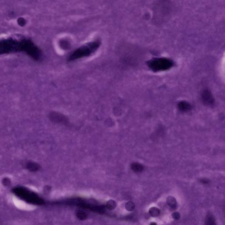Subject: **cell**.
I'll return each mask as SVG.
<instances>
[{
    "label": "cell",
    "instance_id": "5",
    "mask_svg": "<svg viewBox=\"0 0 225 225\" xmlns=\"http://www.w3.org/2000/svg\"><path fill=\"white\" fill-rule=\"evenodd\" d=\"M50 118L55 122L66 124L68 122L67 118L65 116L59 114L58 112H54L50 115Z\"/></svg>",
    "mask_w": 225,
    "mask_h": 225
},
{
    "label": "cell",
    "instance_id": "9",
    "mask_svg": "<svg viewBox=\"0 0 225 225\" xmlns=\"http://www.w3.org/2000/svg\"><path fill=\"white\" fill-rule=\"evenodd\" d=\"M166 201L168 205L172 209H175L177 207V202L175 198L173 196H168L166 200Z\"/></svg>",
    "mask_w": 225,
    "mask_h": 225
},
{
    "label": "cell",
    "instance_id": "4",
    "mask_svg": "<svg viewBox=\"0 0 225 225\" xmlns=\"http://www.w3.org/2000/svg\"><path fill=\"white\" fill-rule=\"evenodd\" d=\"M148 65L154 71H161L171 68L173 65V63L170 59L161 58L155 59L149 61Z\"/></svg>",
    "mask_w": 225,
    "mask_h": 225
},
{
    "label": "cell",
    "instance_id": "10",
    "mask_svg": "<svg viewBox=\"0 0 225 225\" xmlns=\"http://www.w3.org/2000/svg\"><path fill=\"white\" fill-rule=\"evenodd\" d=\"M131 168L136 173H141L144 169V167L142 164L138 163H134L131 165Z\"/></svg>",
    "mask_w": 225,
    "mask_h": 225
},
{
    "label": "cell",
    "instance_id": "2",
    "mask_svg": "<svg viewBox=\"0 0 225 225\" xmlns=\"http://www.w3.org/2000/svg\"><path fill=\"white\" fill-rule=\"evenodd\" d=\"M12 192L17 198L28 204L34 205L45 204L44 200L38 194L24 187H15L12 189Z\"/></svg>",
    "mask_w": 225,
    "mask_h": 225
},
{
    "label": "cell",
    "instance_id": "11",
    "mask_svg": "<svg viewBox=\"0 0 225 225\" xmlns=\"http://www.w3.org/2000/svg\"><path fill=\"white\" fill-rule=\"evenodd\" d=\"M206 225H214L215 224V219L212 215L208 214L205 219Z\"/></svg>",
    "mask_w": 225,
    "mask_h": 225
},
{
    "label": "cell",
    "instance_id": "14",
    "mask_svg": "<svg viewBox=\"0 0 225 225\" xmlns=\"http://www.w3.org/2000/svg\"><path fill=\"white\" fill-rule=\"evenodd\" d=\"M77 216L79 219L82 220L86 219L87 218V214L82 211L78 212L77 213Z\"/></svg>",
    "mask_w": 225,
    "mask_h": 225
},
{
    "label": "cell",
    "instance_id": "6",
    "mask_svg": "<svg viewBox=\"0 0 225 225\" xmlns=\"http://www.w3.org/2000/svg\"><path fill=\"white\" fill-rule=\"evenodd\" d=\"M202 98L204 103L207 105L212 106L214 103V99L209 91L205 90L203 92Z\"/></svg>",
    "mask_w": 225,
    "mask_h": 225
},
{
    "label": "cell",
    "instance_id": "1",
    "mask_svg": "<svg viewBox=\"0 0 225 225\" xmlns=\"http://www.w3.org/2000/svg\"><path fill=\"white\" fill-rule=\"evenodd\" d=\"M173 11V6L168 0H159L154 7V22L161 24L170 18Z\"/></svg>",
    "mask_w": 225,
    "mask_h": 225
},
{
    "label": "cell",
    "instance_id": "18",
    "mask_svg": "<svg viewBox=\"0 0 225 225\" xmlns=\"http://www.w3.org/2000/svg\"><path fill=\"white\" fill-rule=\"evenodd\" d=\"M150 225H157V223L155 222H152V223H150Z\"/></svg>",
    "mask_w": 225,
    "mask_h": 225
},
{
    "label": "cell",
    "instance_id": "16",
    "mask_svg": "<svg viewBox=\"0 0 225 225\" xmlns=\"http://www.w3.org/2000/svg\"><path fill=\"white\" fill-rule=\"evenodd\" d=\"M172 217L174 219L178 220L180 218V214L178 212H175L172 214Z\"/></svg>",
    "mask_w": 225,
    "mask_h": 225
},
{
    "label": "cell",
    "instance_id": "15",
    "mask_svg": "<svg viewBox=\"0 0 225 225\" xmlns=\"http://www.w3.org/2000/svg\"><path fill=\"white\" fill-rule=\"evenodd\" d=\"M135 208V204L131 201L127 202L125 205V208L128 211H130V212L133 211Z\"/></svg>",
    "mask_w": 225,
    "mask_h": 225
},
{
    "label": "cell",
    "instance_id": "8",
    "mask_svg": "<svg viewBox=\"0 0 225 225\" xmlns=\"http://www.w3.org/2000/svg\"><path fill=\"white\" fill-rule=\"evenodd\" d=\"M178 108L182 112H187L190 110L191 106L186 101H182L178 104Z\"/></svg>",
    "mask_w": 225,
    "mask_h": 225
},
{
    "label": "cell",
    "instance_id": "17",
    "mask_svg": "<svg viewBox=\"0 0 225 225\" xmlns=\"http://www.w3.org/2000/svg\"><path fill=\"white\" fill-rule=\"evenodd\" d=\"M200 182L202 184H207L210 182V180L208 179H203L200 180Z\"/></svg>",
    "mask_w": 225,
    "mask_h": 225
},
{
    "label": "cell",
    "instance_id": "12",
    "mask_svg": "<svg viewBox=\"0 0 225 225\" xmlns=\"http://www.w3.org/2000/svg\"><path fill=\"white\" fill-rule=\"evenodd\" d=\"M149 212L152 217H157L160 215V210L157 208L152 207L150 209Z\"/></svg>",
    "mask_w": 225,
    "mask_h": 225
},
{
    "label": "cell",
    "instance_id": "13",
    "mask_svg": "<svg viewBox=\"0 0 225 225\" xmlns=\"http://www.w3.org/2000/svg\"><path fill=\"white\" fill-rule=\"evenodd\" d=\"M116 203L113 200H110L106 204V207L109 210H112L115 208Z\"/></svg>",
    "mask_w": 225,
    "mask_h": 225
},
{
    "label": "cell",
    "instance_id": "7",
    "mask_svg": "<svg viewBox=\"0 0 225 225\" xmlns=\"http://www.w3.org/2000/svg\"><path fill=\"white\" fill-rule=\"evenodd\" d=\"M26 168L31 172H37L40 169V166L38 164L33 162H28L26 163Z\"/></svg>",
    "mask_w": 225,
    "mask_h": 225
},
{
    "label": "cell",
    "instance_id": "3",
    "mask_svg": "<svg viewBox=\"0 0 225 225\" xmlns=\"http://www.w3.org/2000/svg\"><path fill=\"white\" fill-rule=\"evenodd\" d=\"M100 45V41L96 40L82 46L70 55L68 58V61H73L92 55L98 49Z\"/></svg>",
    "mask_w": 225,
    "mask_h": 225
}]
</instances>
